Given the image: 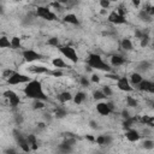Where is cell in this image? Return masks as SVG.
I'll return each mask as SVG.
<instances>
[{"mask_svg": "<svg viewBox=\"0 0 154 154\" xmlns=\"http://www.w3.org/2000/svg\"><path fill=\"white\" fill-rule=\"evenodd\" d=\"M138 120L142 124L147 125V128H150V129L154 128V117L153 116H142L141 118H138Z\"/></svg>", "mask_w": 154, "mask_h": 154, "instance_id": "obj_23", "label": "cell"}, {"mask_svg": "<svg viewBox=\"0 0 154 154\" xmlns=\"http://www.w3.org/2000/svg\"><path fill=\"white\" fill-rule=\"evenodd\" d=\"M35 16L36 17H40L45 20H48V22H53V20H57L58 17L57 14L49 10L48 6H38L35 11Z\"/></svg>", "mask_w": 154, "mask_h": 154, "instance_id": "obj_3", "label": "cell"}, {"mask_svg": "<svg viewBox=\"0 0 154 154\" xmlns=\"http://www.w3.org/2000/svg\"><path fill=\"white\" fill-rule=\"evenodd\" d=\"M120 116H122L123 120H125V119H129V118L131 117V114H130V111H129L128 108H123V109H122V112H120Z\"/></svg>", "mask_w": 154, "mask_h": 154, "instance_id": "obj_45", "label": "cell"}, {"mask_svg": "<svg viewBox=\"0 0 154 154\" xmlns=\"http://www.w3.org/2000/svg\"><path fill=\"white\" fill-rule=\"evenodd\" d=\"M137 17H138V19H141V20L144 22V23H152V20H153V17H150V16H149L148 13H146L143 10H140V11H138Z\"/></svg>", "mask_w": 154, "mask_h": 154, "instance_id": "obj_28", "label": "cell"}, {"mask_svg": "<svg viewBox=\"0 0 154 154\" xmlns=\"http://www.w3.org/2000/svg\"><path fill=\"white\" fill-rule=\"evenodd\" d=\"M125 61H126L125 57H123L120 54H113L111 57V65L112 66H120V65L125 64Z\"/></svg>", "mask_w": 154, "mask_h": 154, "instance_id": "obj_20", "label": "cell"}, {"mask_svg": "<svg viewBox=\"0 0 154 154\" xmlns=\"http://www.w3.org/2000/svg\"><path fill=\"white\" fill-rule=\"evenodd\" d=\"M22 57H23L24 61H26V63H34V61L40 60V59L43 58V55L41 53H38V52H36L34 49H24V51H22Z\"/></svg>", "mask_w": 154, "mask_h": 154, "instance_id": "obj_7", "label": "cell"}, {"mask_svg": "<svg viewBox=\"0 0 154 154\" xmlns=\"http://www.w3.org/2000/svg\"><path fill=\"white\" fill-rule=\"evenodd\" d=\"M106 12H107V10H102V8H101V11H100V13H101V14H105Z\"/></svg>", "mask_w": 154, "mask_h": 154, "instance_id": "obj_60", "label": "cell"}, {"mask_svg": "<svg viewBox=\"0 0 154 154\" xmlns=\"http://www.w3.org/2000/svg\"><path fill=\"white\" fill-rule=\"evenodd\" d=\"M89 126H90L91 129H94V130H96V129L99 128V124H97V122H96V120H94V119H91V120H89Z\"/></svg>", "mask_w": 154, "mask_h": 154, "instance_id": "obj_54", "label": "cell"}, {"mask_svg": "<svg viewBox=\"0 0 154 154\" xmlns=\"http://www.w3.org/2000/svg\"><path fill=\"white\" fill-rule=\"evenodd\" d=\"M52 65L55 67V69H64V67H69L67 65H66V63L63 60V58H54L53 60H52Z\"/></svg>", "mask_w": 154, "mask_h": 154, "instance_id": "obj_27", "label": "cell"}, {"mask_svg": "<svg viewBox=\"0 0 154 154\" xmlns=\"http://www.w3.org/2000/svg\"><path fill=\"white\" fill-rule=\"evenodd\" d=\"M128 79H129V83H130L131 87H137L138 83L143 79V77H142V75L138 73V72H132V73L129 76Z\"/></svg>", "mask_w": 154, "mask_h": 154, "instance_id": "obj_18", "label": "cell"}, {"mask_svg": "<svg viewBox=\"0 0 154 154\" xmlns=\"http://www.w3.org/2000/svg\"><path fill=\"white\" fill-rule=\"evenodd\" d=\"M84 137H85V140H88L90 142H95V136H93V135H85Z\"/></svg>", "mask_w": 154, "mask_h": 154, "instance_id": "obj_56", "label": "cell"}, {"mask_svg": "<svg viewBox=\"0 0 154 154\" xmlns=\"http://www.w3.org/2000/svg\"><path fill=\"white\" fill-rule=\"evenodd\" d=\"M46 128H47V124H46L45 122H38V123L36 124V129H37L38 131H43Z\"/></svg>", "mask_w": 154, "mask_h": 154, "instance_id": "obj_49", "label": "cell"}, {"mask_svg": "<svg viewBox=\"0 0 154 154\" xmlns=\"http://www.w3.org/2000/svg\"><path fill=\"white\" fill-rule=\"evenodd\" d=\"M66 116H67V111H66L65 107L59 106V107H57V108L54 109V117H55V118L63 119V118H65Z\"/></svg>", "mask_w": 154, "mask_h": 154, "instance_id": "obj_26", "label": "cell"}, {"mask_svg": "<svg viewBox=\"0 0 154 154\" xmlns=\"http://www.w3.org/2000/svg\"><path fill=\"white\" fill-rule=\"evenodd\" d=\"M85 71H87V72H91V71H93V69H91V67H89V66L87 65V66H85Z\"/></svg>", "mask_w": 154, "mask_h": 154, "instance_id": "obj_59", "label": "cell"}, {"mask_svg": "<svg viewBox=\"0 0 154 154\" xmlns=\"http://www.w3.org/2000/svg\"><path fill=\"white\" fill-rule=\"evenodd\" d=\"M117 87H118L119 90L126 91V93H130V91H132V89H134V88L130 85L128 77H120V78L117 81Z\"/></svg>", "mask_w": 154, "mask_h": 154, "instance_id": "obj_11", "label": "cell"}, {"mask_svg": "<svg viewBox=\"0 0 154 154\" xmlns=\"http://www.w3.org/2000/svg\"><path fill=\"white\" fill-rule=\"evenodd\" d=\"M63 20L67 24H72V25H79V20L77 18V16L75 13H67L63 17Z\"/></svg>", "mask_w": 154, "mask_h": 154, "instance_id": "obj_21", "label": "cell"}, {"mask_svg": "<svg viewBox=\"0 0 154 154\" xmlns=\"http://www.w3.org/2000/svg\"><path fill=\"white\" fill-rule=\"evenodd\" d=\"M99 5L101 6L102 10H107V8L111 6V1H109V0H100V1H99Z\"/></svg>", "mask_w": 154, "mask_h": 154, "instance_id": "obj_44", "label": "cell"}, {"mask_svg": "<svg viewBox=\"0 0 154 154\" xmlns=\"http://www.w3.org/2000/svg\"><path fill=\"white\" fill-rule=\"evenodd\" d=\"M75 154H81V153H75Z\"/></svg>", "mask_w": 154, "mask_h": 154, "instance_id": "obj_62", "label": "cell"}, {"mask_svg": "<svg viewBox=\"0 0 154 154\" xmlns=\"http://www.w3.org/2000/svg\"><path fill=\"white\" fill-rule=\"evenodd\" d=\"M14 72H16V71H13V70H11V69H5V70L2 71V78L7 81Z\"/></svg>", "mask_w": 154, "mask_h": 154, "instance_id": "obj_40", "label": "cell"}, {"mask_svg": "<svg viewBox=\"0 0 154 154\" xmlns=\"http://www.w3.org/2000/svg\"><path fill=\"white\" fill-rule=\"evenodd\" d=\"M136 88L140 91H148L150 94H154V83L148 81V79H142Z\"/></svg>", "mask_w": 154, "mask_h": 154, "instance_id": "obj_9", "label": "cell"}, {"mask_svg": "<svg viewBox=\"0 0 154 154\" xmlns=\"http://www.w3.org/2000/svg\"><path fill=\"white\" fill-rule=\"evenodd\" d=\"M85 99H87V94H85L84 91H77L76 95H73V97H72V100H73V102H75L76 105L83 103Z\"/></svg>", "mask_w": 154, "mask_h": 154, "instance_id": "obj_25", "label": "cell"}, {"mask_svg": "<svg viewBox=\"0 0 154 154\" xmlns=\"http://www.w3.org/2000/svg\"><path fill=\"white\" fill-rule=\"evenodd\" d=\"M5 14V8H4V6L0 4V16H4Z\"/></svg>", "mask_w": 154, "mask_h": 154, "instance_id": "obj_58", "label": "cell"}, {"mask_svg": "<svg viewBox=\"0 0 154 154\" xmlns=\"http://www.w3.org/2000/svg\"><path fill=\"white\" fill-rule=\"evenodd\" d=\"M0 48H11V42H10L8 37L0 36Z\"/></svg>", "mask_w": 154, "mask_h": 154, "instance_id": "obj_35", "label": "cell"}, {"mask_svg": "<svg viewBox=\"0 0 154 154\" xmlns=\"http://www.w3.org/2000/svg\"><path fill=\"white\" fill-rule=\"evenodd\" d=\"M120 48H122L123 51H125V52H130V51L134 49V45H132L131 40H129V38H123V40L120 41Z\"/></svg>", "mask_w": 154, "mask_h": 154, "instance_id": "obj_24", "label": "cell"}, {"mask_svg": "<svg viewBox=\"0 0 154 154\" xmlns=\"http://www.w3.org/2000/svg\"><path fill=\"white\" fill-rule=\"evenodd\" d=\"M59 51L71 63L76 64L78 61V55H77V52H76V49L73 47H71V46H61V47H59Z\"/></svg>", "mask_w": 154, "mask_h": 154, "instance_id": "obj_5", "label": "cell"}, {"mask_svg": "<svg viewBox=\"0 0 154 154\" xmlns=\"http://www.w3.org/2000/svg\"><path fill=\"white\" fill-rule=\"evenodd\" d=\"M125 137H126V140L130 141V142H137V141H140L141 135H140V132H138L137 130L130 129V130L125 131Z\"/></svg>", "mask_w": 154, "mask_h": 154, "instance_id": "obj_15", "label": "cell"}, {"mask_svg": "<svg viewBox=\"0 0 154 154\" xmlns=\"http://www.w3.org/2000/svg\"><path fill=\"white\" fill-rule=\"evenodd\" d=\"M31 81V78L26 75H23V73H19V72H14L8 79H7V83L11 84V85H17V84H26Z\"/></svg>", "mask_w": 154, "mask_h": 154, "instance_id": "obj_6", "label": "cell"}, {"mask_svg": "<svg viewBox=\"0 0 154 154\" xmlns=\"http://www.w3.org/2000/svg\"><path fill=\"white\" fill-rule=\"evenodd\" d=\"M96 112L99 114H101V116H108V114H111V112H109L106 102H97L96 103Z\"/></svg>", "mask_w": 154, "mask_h": 154, "instance_id": "obj_22", "label": "cell"}, {"mask_svg": "<svg viewBox=\"0 0 154 154\" xmlns=\"http://www.w3.org/2000/svg\"><path fill=\"white\" fill-rule=\"evenodd\" d=\"M12 135H13V138H14L17 146H18L24 153H29V152H30V147H29V144H28L26 137H25L18 129H13V130H12Z\"/></svg>", "mask_w": 154, "mask_h": 154, "instance_id": "obj_4", "label": "cell"}, {"mask_svg": "<svg viewBox=\"0 0 154 154\" xmlns=\"http://www.w3.org/2000/svg\"><path fill=\"white\" fill-rule=\"evenodd\" d=\"M152 69V63L148 61V60H142L137 64L136 66V71L135 72H138V73H144L147 71H149Z\"/></svg>", "mask_w": 154, "mask_h": 154, "instance_id": "obj_14", "label": "cell"}, {"mask_svg": "<svg viewBox=\"0 0 154 154\" xmlns=\"http://www.w3.org/2000/svg\"><path fill=\"white\" fill-rule=\"evenodd\" d=\"M132 5H134L135 7H138V6L141 5V1H140V0H134V1H132Z\"/></svg>", "mask_w": 154, "mask_h": 154, "instance_id": "obj_57", "label": "cell"}, {"mask_svg": "<svg viewBox=\"0 0 154 154\" xmlns=\"http://www.w3.org/2000/svg\"><path fill=\"white\" fill-rule=\"evenodd\" d=\"M149 41H150V35H149V30L144 34V36L140 40V46L142 47V48H146L148 45H149Z\"/></svg>", "mask_w": 154, "mask_h": 154, "instance_id": "obj_32", "label": "cell"}, {"mask_svg": "<svg viewBox=\"0 0 154 154\" xmlns=\"http://www.w3.org/2000/svg\"><path fill=\"white\" fill-rule=\"evenodd\" d=\"M48 75H52L53 77H61L64 75V72L60 69H55V70H51Z\"/></svg>", "mask_w": 154, "mask_h": 154, "instance_id": "obj_43", "label": "cell"}, {"mask_svg": "<svg viewBox=\"0 0 154 154\" xmlns=\"http://www.w3.org/2000/svg\"><path fill=\"white\" fill-rule=\"evenodd\" d=\"M52 120H53V117H52L51 114H48V113H45V114H43V122H45L47 125H48Z\"/></svg>", "mask_w": 154, "mask_h": 154, "instance_id": "obj_50", "label": "cell"}, {"mask_svg": "<svg viewBox=\"0 0 154 154\" xmlns=\"http://www.w3.org/2000/svg\"><path fill=\"white\" fill-rule=\"evenodd\" d=\"M106 77L109 78V79H114V81H118L120 78V76L117 75V73H106Z\"/></svg>", "mask_w": 154, "mask_h": 154, "instance_id": "obj_52", "label": "cell"}, {"mask_svg": "<svg viewBox=\"0 0 154 154\" xmlns=\"http://www.w3.org/2000/svg\"><path fill=\"white\" fill-rule=\"evenodd\" d=\"M101 91L103 93V95H105L106 97H108V96H111V95L113 94V90L111 89L109 85H103V87L101 88Z\"/></svg>", "mask_w": 154, "mask_h": 154, "instance_id": "obj_39", "label": "cell"}, {"mask_svg": "<svg viewBox=\"0 0 154 154\" xmlns=\"http://www.w3.org/2000/svg\"><path fill=\"white\" fill-rule=\"evenodd\" d=\"M152 132H153V131H152L150 128H147V126H146V128L143 129V135H144V136H152Z\"/></svg>", "mask_w": 154, "mask_h": 154, "instance_id": "obj_55", "label": "cell"}, {"mask_svg": "<svg viewBox=\"0 0 154 154\" xmlns=\"http://www.w3.org/2000/svg\"><path fill=\"white\" fill-rule=\"evenodd\" d=\"M46 43H47L48 46H52V47H60V41H59V38L55 37V36L49 37Z\"/></svg>", "mask_w": 154, "mask_h": 154, "instance_id": "obj_36", "label": "cell"}, {"mask_svg": "<svg viewBox=\"0 0 154 154\" xmlns=\"http://www.w3.org/2000/svg\"><path fill=\"white\" fill-rule=\"evenodd\" d=\"M72 97H73V95H72L70 91H67V90L61 91V93H59V94L57 95V99H58V101H59L60 103H66V102L71 101Z\"/></svg>", "mask_w": 154, "mask_h": 154, "instance_id": "obj_19", "label": "cell"}, {"mask_svg": "<svg viewBox=\"0 0 154 154\" xmlns=\"http://www.w3.org/2000/svg\"><path fill=\"white\" fill-rule=\"evenodd\" d=\"M14 123H16L17 125H22V124L24 123V117H23V114L17 113V114L14 116Z\"/></svg>", "mask_w": 154, "mask_h": 154, "instance_id": "obj_42", "label": "cell"}, {"mask_svg": "<svg viewBox=\"0 0 154 154\" xmlns=\"http://www.w3.org/2000/svg\"><path fill=\"white\" fill-rule=\"evenodd\" d=\"M141 147L146 150H152L154 148V141L152 138H147L141 143Z\"/></svg>", "mask_w": 154, "mask_h": 154, "instance_id": "obj_30", "label": "cell"}, {"mask_svg": "<svg viewBox=\"0 0 154 154\" xmlns=\"http://www.w3.org/2000/svg\"><path fill=\"white\" fill-rule=\"evenodd\" d=\"M126 106L135 108V107L138 106V101L135 97H132V96H126Z\"/></svg>", "mask_w": 154, "mask_h": 154, "instance_id": "obj_37", "label": "cell"}, {"mask_svg": "<svg viewBox=\"0 0 154 154\" xmlns=\"http://www.w3.org/2000/svg\"><path fill=\"white\" fill-rule=\"evenodd\" d=\"M79 84L82 85V87H89L90 85V81H89V78L88 77H85V76H81L79 77Z\"/></svg>", "mask_w": 154, "mask_h": 154, "instance_id": "obj_41", "label": "cell"}, {"mask_svg": "<svg viewBox=\"0 0 154 154\" xmlns=\"http://www.w3.org/2000/svg\"><path fill=\"white\" fill-rule=\"evenodd\" d=\"M2 96L5 97V99H7L8 100V102H10V106L11 107H17L19 103H20V97L18 96V94L17 93H14L13 90H10V89H7V90H5L4 93H2Z\"/></svg>", "mask_w": 154, "mask_h": 154, "instance_id": "obj_8", "label": "cell"}, {"mask_svg": "<svg viewBox=\"0 0 154 154\" xmlns=\"http://www.w3.org/2000/svg\"><path fill=\"white\" fill-rule=\"evenodd\" d=\"M93 99H94L95 101H100V100L106 99V96L103 95V93H102L101 89H100V90H94V91H93Z\"/></svg>", "mask_w": 154, "mask_h": 154, "instance_id": "obj_38", "label": "cell"}, {"mask_svg": "<svg viewBox=\"0 0 154 154\" xmlns=\"http://www.w3.org/2000/svg\"><path fill=\"white\" fill-rule=\"evenodd\" d=\"M137 122H138V117H137V116H135V117L131 116L129 119L123 120V123H122V128H123L125 131H128V130L132 129V125H135Z\"/></svg>", "mask_w": 154, "mask_h": 154, "instance_id": "obj_16", "label": "cell"}, {"mask_svg": "<svg viewBox=\"0 0 154 154\" xmlns=\"http://www.w3.org/2000/svg\"><path fill=\"white\" fill-rule=\"evenodd\" d=\"M10 42H11V48L12 49H19V48H22V40L18 36H13L10 40Z\"/></svg>", "mask_w": 154, "mask_h": 154, "instance_id": "obj_29", "label": "cell"}, {"mask_svg": "<svg viewBox=\"0 0 154 154\" xmlns=\"http://www.w3.org/2000/svg\"><path fill=\"white\" fill-rule=\"evenodd\" d=\"M94 154H105V153H101V152H95Z\"/></svg>", "mask_w": 154, "mask_h": 154, "instance_id": "obj_61", "label": "cell"}, {"mask_svg": "<svg viewBox=\"0 0 154 154\" xmlns=\"http://www.w3.org/2000/svg\"><path fill=\"white\" fill-rule=\"evenodd\" d=\"M107 20L112 24H116V25H120V24H126V19L125 17H120L116 11H112L108 17H107Z\"/></svg>", "mask_w": 154, "mask_h": 154, "instance_id": "obj_10", "label": "cell"}, {"mask_svg": "<svg viewBox=\"0 0 154 154\" xmlns=\"http://www.w3.org/2000/svg\"><path fill=\"white\" fill-rule=\"evenodd\" d=\"M116 12L120 16V17H125V14H126V10H125V7L123 6V5H120V6H118V8L116 10Z\"/></svg>", "mask_w": 154, "mask_h": 154, "instance_id": "obj_46", "label": "cell"}, {"mask_svg": "<svg viewBox=\"0 0 154 154\" xmlns=\"http://www.w3.org/2000/svg\"><path fill=\"white\" fill-rule=\"evenodd\" d=\"M31 106H32V109H34V111H37V109H43V108L46 107L45 101H41V100H32Z\"/></svg>", "mask_w": 154, "mask_h": 154, "instance_id": "obj_33", "label": "cell"}, {"mask_svg": "<svg viewBox=\"0 0 154 154\" xmlns=\"http://www.w3.org/2000/svg\"><path fill=\"white\" fill-rule=\"evenodd\" d=\"M146 13H148L150 17H153L154 16V5H152L150 2H146L144 5H143V8H142Z\"/></svg>", "mask_w": 154, "mask_h": 154, "instance_id": "obj_34", "label": "cell"}, {"mask_svg": "<svg viewBox=\"0 0 154 154\" xmlns=\"http://www.w3.org/2000/svg\"><path fill=\"white\" fill-rule=\"evenodd\" d=\"M87 65H88L89 67H91L93 70L95 69V70L105 71L106 73H109L111 70H112V67L102 60L101 55H99V54H96V53H89V54H88Z\"/></svg>", "mask_w": 154, "mask_h": 154, "instance_id": "obj_2", "label": "cell"}, {"mask_svg": "<svg viewBox=\"0 0 154 154\" xmlns=\"http://www.w3.org/2000/svg\"><path fill=\"white\" fill-rule=\"evenodd\" d=\"M23 93L26 97L32 99V100H41V101H47V95L43 91L42 83L37 79H31L29 83L25 84L23 88Z\"/></svg>", "mask_w": 154, "mask_h": 154, "instance_id": "obj_1", "label": "cell"}, {"mask_svg": "<svg viewBox=\"0 0 154 154\" xmlns=\"http://www.w3.org/2000/svg\"><path fill=\"white\" fill-rule=\"evenodd\" d=\"M113 137L111 135H99L97 137H95V143L99 144L100 147H107L112 143Z\"/></svg>", "mask_w": 154, "mask_h": 154, "instance_id": "obj_12", "label": "cell"}, {"mask_svg": "<svg viewBox=\"0 0 154 154\" xmlns=\"http://www.w3.org/2000/svg\"><path fill=\"white\" fill-rule=\"evenodd\" d=\"M4 154H19L14 148H12V147H8V148H6L5 150H4Z\"/></svg>", "mask_w": 154, "mask_h": 154, "instance_id": "obj_51", "label": "cell"}, {"mask_svg": "<svg viewBox=\"0 0 154 154\" xmlns=\"http://www.w3.org/2000/svg\"><path fill=\"white\" fill-rule=\"evenodd\" d=\"M89 81L93 82V83H99V82H100V76H99L97 73H91Z\"/></svg>", "mask_w": 154, "mask_h": 154, "instance_id": "obj_48", "label": "cell"}, {"mask_svg": "<svg viewBox=\"0 0 154 154\" xmlns=\"http://www.w3.org/2000/svg\"><path fill=\"white\" fill-rule=\"evenodd\" d=\"M106 105H107V107H108V109H109L111 113L116 112V106H114L113 101H108V102H106Z\"/></svg>", "mask_w": 154, "mask_h": 154, "instance_id": "obj_53", "label": "cell"}, {"mask_svg": "<svg viewBox=\"0 0 154 154\" xmlns=\"http://www.w3.org/2000/svg\"><path fill=\"white\" fill-rule=\"evenodd\" d=\"M58 150H59L61 154H70V153L73 152V148H71V147H69V146H66L65 143L61 142V143L58 146Z\"/></svg>", "mask_w": 154, "mask_h": 154, "instance_id": "obj_31", "label": "cell"}, {"mask_svg": "<svg viewBox=\"0 0 154 154\" xmlns=\"http://www.w3.org/2000/svg\"><path fill=\"white\" fill-rule=\"evenodd\" d=\"M28 71H30L31 73H35V75H43V73H49L51 70L43 65H32V66L28 67Z\"/></svg>", "mask_w": 154, "mask_h": 154, "instance_id": "obj_13", "label": "cell"}, {"mask_svg": "<svg viewBox=\"0 0 154 154\" xmlns=\"http://www.w3.org/2000/svg\"><path fill=\"white\" fill-rule=\"evenodd\" d=\"M49 6L54 7V8H55V10H58V11H63V5H61V2H60V1L51 2V4H49Z\"/></svg>", "mask_w": 154, "mask_h": 154, "instance_id": "obj_47", "label": "cell"}, {"mask_svg": "<svg viewBox=\"0 0 154 154\" xmlns=\"http://www.w3.org/2000/svg\"><path fill=\"white\" fill-rule=\"evenodd\" d=\"M26 137V141H28V144L30 147V150H37L38 149V141H37V137L35 134H29Z\"/></svg>", "mask_w": 154, "mask_h": 154, "instance_id": "obj_17", "label": "cell"}]
</instances>
